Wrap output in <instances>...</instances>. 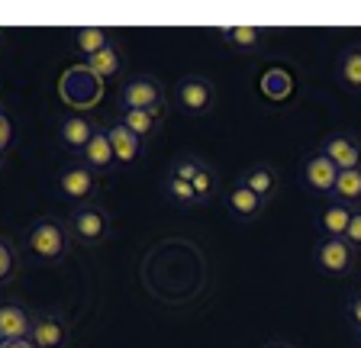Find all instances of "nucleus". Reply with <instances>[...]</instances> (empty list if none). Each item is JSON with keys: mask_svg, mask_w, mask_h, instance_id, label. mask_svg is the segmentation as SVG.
<instances>
[{"mask_svg": "<svg viewBox=\"0 0 361 348\" xmlns=\"http://www.w3.org/2000/svg\"><path fill=\"white\" fill-rule=\"evenodd\" d=\"M216 36L226 42V49H233L235 55H255L264 49L271 30L268 26H255V23H235V26H219Z\"/></svg>", "mask_w": 361, "mask_h": 348, "instance_id": "8", "label": "nucleus"}, {"mask_svg": "<svg viewBox=\"0 0 361 348\" xmlns=\"http://www.w3.org/2000/svg\"><path fill=\"white\" fill-rule=\"evenodd\" d=\"M68 36H71V46L81 55V61H87L90 55H97L106 46H113V32L106 26H75Z\"/></svg>", "mask_w": 361, "mask_h": 348, "instance_id": "18", "label": "nucleus"}, {"mask_svg": "<svg viewBox=\"0 0 361 348\" xmlns=\"http://www.w3.org/2000/svg\"><path fill=\"white\" fill-rule=\"evenodd\" d=\"M313 261H316V268L323 274H329V278H345L355 268V261H358V249H352L345 239H329V235H326L323 242L313 249Z\"/></svg>", "mask_w": 361, "mask_h": 348, "instance_id": "5", "label": "nucleus"}, {"mask_svg": "<svg viewBox=\"0 0 361 348\" xmlns=\"http://www.w3.org/2000/svg\"><path fill=\"white\" fill-rule=\"evenodd\" d=\"M0 42H4V30H0Z\"/></svg>", "mask_w": 361, "mask_h": 348, "instance_id": "36", "label": "nucleus"}, {"mask_svg": "<svg viewBox=\"0 0 361 348\" xmlns=\"http://www.w3.org/2000/svg\"><path fill=\"white\" fill-rule=\"evenodd\" d=\"M332 204L361 210V168H355V171H338V181H336V187H332Z\"/></svg>", "mask_w": 361, "mask_h": 348, "instance_id": "23", "label": "nucleus"}, {"mask_svg": "<svg viewBox=\"0 0 361 348\" xmlns=\"http://www.w3.org/2000/svg\"><path fill=\"white\" fill-rule=\"evenodd\" d=\"M68 323L59 313H36L32 316V335L30 342L36 348H65L68 345Z\"/></svg>", "mask_w": 361, "mask_h": 348, "instance_id": "12", "label": "nucleus"}, {"mask_svg": "<svg viewBox=\"0 0 361 348\" xmlns=\"http://www.w3.org/2000/svg\"><path fill=\"white\" fill-rule=\"evenodd\" d=\"M336 75H338V84L352 94H361V42H352L338 52V61H336Z\"/></svg>", "mask_w": 361, "mask_h": 348, "instance_id": "20", "label": "nucleus"}, {"mask_svg": "<svg viewBox=\"0 0 361 348\" xmlns=\"http://www.w3.org/2000/svg\"><path fill=\"white\" fill-rule=\"evenodd\" d=\"M68 229H71V239L81 245H100L110 235V213L100 204H84L75 206L71 216H68Z\"/></svg>", "mask_w": 361, "mask_h": 348, "instance_id": "4", "label": "nucleus"}, {"mask_svg": "<svg viewBox=\"0 0 361 348\" xmlns=\"http://www.w3.org/2000/svg\"><path fill=\"white\" fill-rule=\"evenodd\" d=\"M300 181H303V187L319 194V197H332V187L338 181V168L319 149H313L300 165Z\"/></svg>", "mask_w": 361, "mask_h": 348, "instance_id": "7", "label": "nucleus"}, {"mask_svg": "<svg viewBox=\"0 0 361 348\" xmlns=\"http://www.w3.org/2000/svg\"><path fill=\"white\" fill-rule=\"evenodd\" d=\"M207 165L203 159H197V155H180V159H174L171 161V178H180V181H194L197 178V171Z\"/></svg>", "mask_w": 361, "mask_h": 348, "instance_id": "28", "label": "nucleus"}, {"mask_svg": "<svg viewBox=\"0 0 361 348\" xmlns=\"http://www.w3.org/2000/svg\"><path fill=\"white\" fill-rule=\"evenodd\" d=\"M120 110H168L165 84L149 75H133L120 84Z\"/></svg>", "mask_w": 361, "mask_h": 348, "instance_id": "3", "label": "nucleus"}, {"mask_svg": "<svg viewBox=\"0 0 361 348\" xmlns=\"http://www.w3.org/2000/svg\"><path fill=\"white\" fill-rule=\"evenodd\" d=\"M20 268V255H16V245L10 239H0V284H7L10 278Z\"/></svg>", "mask_w": 361, "mask_h": 348, "instance_id": "27", "label": "nucleus"}, {"mask_svg": "<svg viewBox=\"0 0 361 348\" xmlns=\"http://www.w3.org/2000/svg\"><path fill=\"white\" fill-rule=\"evenodd\" d=\"M97 123L90 120L87 113H68V116H61L59 120V139H61V145L65 149H71V151H78L81 155L84 149H87V142L94 139V132H97Z\"/></svg>", "mask_w": 361, "mask_h": 348, "instance_id": "13", "label": "nucleus"}, {"mask_svg": "<svg viewBox=\"0 0 361 348\" xmlns=\"http://www.w3.org/2000/svg\"><path fill=\"white\" fill-rule=\"evenodd\" d=\"M264 348H293V345H290V342H268Z\"/></svg>", "mask_w": 361, "mask_h": 348, "instance_id": "33", "label": "nucleus"}, {"mask_svg": "<svg viewBox=\"0 0 361 348\" xmlns=\"http://www.w3.org/2000/svg\"><path fill=\"white\" fill-rule=\"evenodd\" d=\"M0 110H4V106H0Z\"/></svg>", "mask_w": 361, "mask_h": 348, "instance_id": "37", "label": "nucleus"}, {"mask_svg": "<svg viewBox=\"0 0 361 348\" xmlns=\"http://www.w3.org/2000/svg\"><path fill=\"white\" fill-rule=\"evenodd\" d=\"M194 194H197V200L200 204H207V200H213V194H216V187H219V178H216V171H213L210 165H203L200 171H197V178L194 181Z\"/></svg>", "mask_w": 361, "mask_h": 348, "instance_id": "26", "label": "nucleus"}, {"mask_svg": "<svg viewBox=\"0 0 361 348\" xmlns=\"http://www.w3.org/2000/svg\"><path fill=\"white\" fill-rule=\"evenodd\" d=\"M352 249H361V210H355V216H352V223H348V229H345V235H342Z\"/></svg>", "mask_w": 361, "mask_h": 348, "instance_id": "30", "label": "nucleus"}, {"mask_svg": "<svg viewBox=\"0 0 361 348\" xmlns=\"http://www.w3.org/2000/svg\"><path fill=\"white\" fill-rule=\"evenodd\" d=\"M71 249V229L59 216H39L26 229V251L39 265H59Z\"/></svg>", "mask_w": 361, "mask_h": 348, "instance_id": "1", "label": "nucleus"}, {"mask_svg": "<svg viewBox=\"0 0 361 348\" xmlns=\"http://www.w3.org/2000/svg\"><path fill=\"white\" fill-rule=\"evenodd\" d=\"M258 87H262L264 100H271V104H287V100L293 97V91H297V81H293L290 68H284V65H271V68L262 75Z\"/></svg>", "mask_w": 361, "mask_h": 348, "instance_id": "16", "label": "nucleus"}, {"mask_svg": "<svg viewBox=\"0 0 361 348\" xmlns=\"http://www.w3.org/2000/svg\"><path fill=\"white\" fill-rule=\"evenodd\" d=\"M13 136H16L13 120H10L7 110H0V151H7L13 145Z\"/></svg>", "mask_w": 361, "mask_h": 348, "instance_id": "29", "label": "nucleus"}, {"mask_svg": "<svg viewBox=\"0 0 361 348\" xmlns=\"http://www.w3.org/2000/svg\"><path fill=\"white\" fill-rule=\"evenodd\" d=\"M94 75L100 77V81H116V77L123 75V68H126V55H123V49L113 42V46H106L104 52H97V55H90L87 61H84Z\"/></svg>", "mask_w": 361, "mask_h": 348, "instance_id": "21", "label": "nucleus"}, {"mask_svg": "<svg viewBox=\"0 0 361 348\" xmlns=\"http://www.w3.org/2000/svg\"><path fill=\"white\" fill-rule=\"evenodd\" d=\"M97 190H100V178L94 171H90L87 165H68L65 171L59 174V194L65 200H71L75 206H84L90 204V200L97 197Z\"/></svg>", "mask_w": 361, "mask_h": 348, "instance_id": "6", "label": "nucleus"}, {"mask_svg": "<svg viewBox=\"0 0 361 348\" xmlns=\"http://www.w3.org/2000/svg\"><path fill=\"white\" fill-rule=\"evenodd\" d=\"M104 129H106V139H110V145H113V151H116V161H120V165H135V161L142 159V145L145 142L139 136H133L120 120L106 123Z\"/></svg>", "mask_w": 361, "mask_h": 348, "instance_id": "15", "label": "nucleus"}, {"mask_svg": "<svg viewBox=\"0 0 361 348\" xmlns=\"http://www.w3.org/2000/svg\"><path fill=\"white\" fill-rule=\"evenodd\" d=\"M226 206H229V213H233L235 220H245L248 223V220H255V216H262V210L268 204L235 181L233 187H229V194H226Z\"/></svg>", "mask_w": 361, "mask_h": 348, "instance_id": "22", "label": "nucleus"}, {"mask_svg": "<svg viewBox=\"0 0 361 348\" xmlns=\"http://www.w3.org/2000/svg\"><path fill=\"white\" fill-rule=\"evenodd\" d=\"M355 342H358V348H361V329H355Z\"/></svg>", "mask_w": 361, "mask_h": 348, "instance_id": "34", "label": "nucleus"}, {"mask_svg": "<svg viewBox=\"0 0 361 348\" xmlns=\"http://www.w3.org/2000/svg\"><path fill=\"white\" fill-rule=\"evenodd\" d=\"M345 316H348V323H352V329H361V290H358V294L348 297V303H345Z\"/></svg>", "mask_w": 361, "mask_h": 348, "instance_id": "31", "label": "nucleus"}, {"mask_svg": "<svg viewBox=\"0 0 361 348\" xmlns=\"http://www.w3.org/2000/svg\"><path fill=\"white\" fill-rule=\"evenodd\" d=\"M0 348H36V345L26 339V342H0Z\"/></svg>", "mask_w": 361, "mask_h": 348, "instance_id": "32", "label": "nucleus"}, {"mask_svg": "<svg viewBox=\"0 0 361 348\" xmlns=\"http://www.w3.org/2000/svg\"><path fill=\"white\" fill-rule=\"evenodd\" d=\"M239 184L242 187H248L255 197H262L264 204H268L274 194H278V171L271 165H264V161H258V165L245 168V171L239 174Z\"/></svg>", "mask_w": 361, "mask_h": 348, "instance_id": "19", "label": "nucleus"}, {"mask_svg": "<svg viewBox=\"0 0 361 348\" xmlns=\"http://www.w3.org/2000/svg\"><path fill=\"white\" fill-rule=\"evenodd\" d=\"M319 151L338 168V171H355L361 168V142L352 132H332L319 142Z\"/></svg>", "mask_w": 361, "mask_h": 348, "instance_id": "10", "label": "nucleus"}, {"mask_svg": "<svg viewBox=\"0 0 361 348\" xmlns=\"http://www.w3.org/2000/svg\"><path fill=\"white\" fill-rule=\"evenodd\" d=\"M4 159H7V151H0V168H4Z\"/></svg>", "mask_w": 361, "mask_h": 348, "instance_id": "35", "label": "nucleus"}, {"mask_svg": "<svg viewBox=\"0 0 361 348\" xmlns=\"http://www.w3.org/2000/svg\"><path fill=\"white\" fill-rule=\"evenodd\" d=\"M81 165H87L94 174L113 171V168L120 165V161H116V151H113V145H110V139H106V129L104 126L94 132V139L87 142V149L81 151Z\"/></svg>", "mask_w": 361, "mask_h": 348, "instance_id": "17", "label": "nucleus"}, {"mask_svg": "<svg viewBox=\"0 0 361 348\" xmlns=\"http://www.w3.org/2000/svg\"><path fill=\"white\" fill-rule=\"evenodd\" d=\"M59 97L65 100L75 113H87V110H94V106L104 100V81H100L84 61L81 65H71V68H65V75H61V81H59Z\"/></svg>", "mask_w": 361, "mask_h": 348, "instance_id": "2", "label": "nucleus"}, {"mask_svg": "<svg viewBox=\"0 0 361 348\" xmlns=\"http://www.w3.org/2000/svg\"><path fill=\"white\" fill-rule=\"evenodd\" d=\"M165 194L174 200V204L200 206V200H197V194H194V184H190V181H180V178H171V174L165 178Z\"/></svg>", "mask_w": 361, "mask_h": 348, "instance_id": "25", "label": "nucleus"}, {"mask_svg": "<svg viewBox=\"0 0 361 348\" xmlns=\"http://www.w3.org/2000/svg\"><path fill=\"white\" fill-rule=\"evenodd\" d=\"M178 104L190 116L210 113L216 104V87L207 77H184V81H178Z\"/></svg>", "mask_w": 361, "mask_h": 348, "instance_id": "9", "label": "nucleus"}, {"mask_svg": "<svg viewBox=\"0 0 361 348\" xmlns=\"http://www.w3.org/2000/svg\"><path fill=\"white\" fill-rule=\"evenodd\" d=\"M32 316L23 303H0V342H26L32 335Z\"/></svg>", "mask_w": 361, "mask_h": 348, "instance_id": "11", "label": "nucleus"}, {"mask_svg": "<svg viewBox=\"0 0 361 348\" xmlns=\"http://www.w3.org/2000/svg\"><path fill=\"white\" fill-rule=\"evenodd\" d=\"M165 116H168V110H120L116 120H120L133 136H139L142 142H149V139H155L158 132H161Z\"/></svg>", "mask_w": 361, "mask_h": 348, "instance_id": "14", "label": "nucleus"}, {"mask_svg": "<svg viewBox=\"0 0 361 348\" xmlns=\"http://www.w3.org/2000/svg\"><path fill=\"white\" fill-rule=\"evenodd\" d=\"M355 210L352 206H342V204H326L323 210H319V229H323L329 239H342L348 229V223H352Z\"/></svg>", "mask_w": 361, "mask_h": 348, "instance_id": "24", "label": "nucleus"}]
</instances>
